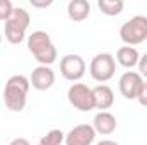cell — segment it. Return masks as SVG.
<instances>
[{"label": "cell", "instance_id": "cell-7", "mask_svg": "<svg viewBox=\"0 0 147 145\" xmlns=\"http://www.w3.org/2000/svg\"><path fill=\"white\" fill-rule=\"evenodd\" d=\"M86 60L80 55H65L60 60V73L65 80L77 82L86 75Z\"/></svg>", "mask_w": 147, "mask_h": 145}, {"label": "cell", "instance_id": "cell-9", "mask_svg": "<svg viewBox=\"0 0 147 145\" xmlns=\"http://www.w3.org/2000/svg\"><path fill=\"white\" fill-rule=\"evenodd\" d=\"M96 140V132L92 125L82 123L74 126L69 133H65V145H91Z\"/></svg>", "mask_w": 147, "mask_h": 145}, {"label": "cell", "instance_id": "cell-18", "mask_svg": "<svg viewBox=\"0 0 147 145\" xmlns=\"http://www.w3.org/2000/svg\"><path fill=\"white\" fill-rule=\"evenodd\" d=\"M137 101H139V104L147 108V80H144V84H142V89H140V92L137 96Z\"/></svg>", "mask_w": 147, "mask_h": 145}, {"label": "cell", "instance_id": "cell-2", "mask_svg": "<svg viewBox=\"0 0 147 145\" xmlns=\"http://www.w3.org/2000/svg\"><path fill=\"white\" fill-rule=\"evenodd\" d=\"M28 50L34 56L39 65L50 67L58 60V51L57 46L53 44L51 36L46 31H34L33 34L28 36Z\"/></svg>", "mask_w": 147, "mask_h": 145}, {"label": "cell", "instance_id": "cell-11", "mask_svg": "<svg viewBox=\"0 0 147 145\" xmlns=\"http://www.w3.org/2000/svg\"><path fill=\"white\" fill-rule=\"evenodd\" d=\"M116 126H118L116 118L110 111H99L92 119V128H94L96 135L98 133L99 135H111L116 130Z\"/></svg>", "mask_w": 147, "mask_h": 145}, {"label": "cell", "instance_id": "cell-8", "mask_svg": "<svg viewBox=\"0 0 147 145\" xmlns=\"http://www.w3.org/2000/svg\"><path fill=\"white\" fill-rule=\"evenodd\" d=\"M142 84H144V79L140 73L134 72V70H127L118 80V89L125 99L134 101V99H137V96L142 89Z\"/></svg>", "mask_w": 147, "mask_h": 145}, {"label": "cell", "instance_id": "cell-5", "mask_svg": "<svg viewBox=\"0 0 147 145\" xmlns=\"http://www.w3.org/2000/svg\"><path fill=\"white\" fill-rule=\"evenodd\" d=\"M115 72H116V60L111 53H98L89 63L91 77L99 84L111 80L115 77Z\"/></svg>", "mask_w": 147, "mask_h": 145}, {"label": "cell", "instance_id": "cell-16", "mask_svg": "<svg viewBox=\"0 0 147 145\" xmlns=\"http://www.w3.org/2000/svg\"><path fill=\"white\" fill-rule=\"evenodd\" d=\"M65 144V133L62 130H50L45 137L39 138V145H62Z\"/></svg>", "mask_w": 147, "mask_h": 145}, {"label": "cell", "instance_id": "cell-4", "mask_svg": "<svg viewBox=\"0 0 147 145\" xmlns=\"http://www.w3.org/2000/svg\"><path fill=\"white\" fill-rule=\"evenodd\" d=\"M120 39L127 46H137L147 39V17L139 14L128 19L120 28Z\"/></svg>", "mask_w": 147, "mask_h": 145}, {"label": "cell", "instance_id": "cell-6", "mask_svg": "<svg viewBox=\"0 0 147 145\" xmlns=\"http://www.w3.org/2000/svg\"><path fill=\"white\" fill-rule=\"evenodd\" d=\"M67 99L70 103V106H74L75 109L87 113L96 109V101H94V92L91 87H87L82 82H75L69 87L67 91Z\"/></svg>", "mask_w": 147, "mask_h": 145}, {"label": "cell", "instance_id": "cell-17", "mask_svg": "<svg viewBox=\"0 0 147 145\" xmlns=\"http://www.w3.org/2000/svg\"><path fill=\"white\" fill-rule=\"evenodd\" d=\"M12 12H14L12 2H10V0H0V21L7 22L9 17L12 15Z\"/></svg>", "mask_w": 147, "mask_h": 145}, {"label": "cell", "instance_id": "cell-22", "mask_svg": "<svg viewBox=\"0 0 147 145\" xmlns=\"http://www.w3.org/2000/svg\"><path fill=\"white\" fill-rule=\"evenodd\" d=\"M96 145H120V144L115 142V140H101V142H98Z\"/></svg>", "mask_w": 147, "mask_h": 145}, {"label": "cell", "instance_id": "cell-23", "mask_svg": "<svg viewBox=\"0 0 147 145\" xmlns=\"http://www.w3.org/2000/svg\"><path fill=\"white\" fill-rule=\"evenodd\" d=\"M0 44H2V33H0Z\"/></svg>", "mask_w": 147, "mask_h": 145}, {"label": "cell", "instance_id": "cell-20", "mask_svg": "<svg viewBox=\"0 0 147 145\" xmlns=\"http://www.w3.org/2000/svg\"><path fill=\"white\" fill-rule=\"evenodd\" d=\"M53 3V0H31V5L36 9H46Z\"/></svg>", "mask_w": 147, "mask_h": 145}, {"label": "cell", "instance_id": "cell-1", "mask_svg": "<svg viewBox=\"0 0 147 145\" xmlns=\"http://www.w3.org/2000/svg\"><path fill=\"white\" fill-rule=\"evenodd\" d=\"M29 79L26 75H12L9 77V80L5 82L3 87V103L7 109L14 111V113H21L26 108L28 103V92H29Z\"/></svg>", "mask_w": 147, "mask_h": 145}, {"label": "cell", "instance_id": "cell-15", "mask_svg": "<svg viewBox=\"0 0 147 145\" xmlns=\"http://www.w3.org/2000/svg\"><path fill=\"white\" fill-rule=\"evenodd\" d=\"M98 7L99 10L108 15V17H116L121 14V10L125 9V3L123 0H99L98 2Z\"/></svg>", "mask_w": 147, "mask_h": 145}, {"label": "cell", "instance_id": "cell-19", "mask_svg": "<svg viewBox=\"0 0 147 145\" xmlns=\"http://www.w3.org/2000/svg\"><path fill=\"white\" fill-rule=\"evenodd\" d=\"M139 73L142 75V79L146 77L147 79V53H144L142 56H140V60H139Z\"/></svg>", "mask_w": 147, "mask_h": 145}, {"label": "cell", "instance_id": "cell-13", "mask_svg": "<svg viewBox=\"0 0 147 145\" xmlns=\"http://www.w3.org/2000/svg\"><path fill=\"white\" fill-rule=\"evenodd\" d=\"M94 101H96V109L99 111H106L115 104V94H113V89L106 84H98L94 89Z\"/></svg>", "mask_w": 147, "mask_h": 145}, {"label": "cell", "instance_id": "cell-14", "mask_svg": "<svg viewBox=\"0 0 147 145\" xmlns=\"http://www.w3.org/2000/svg\"><path fill=\"white\" fill-rule=\"evenodd\" d=\"M69 19L74 22H82L91 14V3L87 0H70L67 5Z\"/></svg>", "mask_w": 147, "mask_h": 145}, {"label": "cell", "instance_id": "cell-24", "mask_svg": "<svg viewBox=\"0 0 147 145\" xmlns=\"http://www.w3.org/2000/svg\"><path fill=\"white\" fill-rule=\"evenodd\" d=\"M38 145H39V144H38Z\"/></svg>", "mask_w": 147, "mask_h": 145}, {"label": "cell", "instance_id": "cell-21", "mask_svg": "<svg viewBox=\"0 0 147 145\" xmlns=\"http://www.w3.org/2000/svg\"><path fill=\"white\" fill-rule=\"evenodd\" d=\"M9 145H31V144H29L28 138H14Z\"/></svg>", "mask_w": 147, "mask_h": 145}, {"label": "cell", "instance_id": "cell-12", "mask_svg": "<svg viewBox=\"0 0 147 145\" xmlns=\"http://www.w3.org/2000/svg\"><path fill=\"white\" fill-rule=\"evenodd\" d=\"M115 58H116V63H118V65H121L123 68H134V67H137V65H139L140 53L137 51V48L123 44V46H120V48L116 50Z\"/></svg>", "mask_w": 147, "mask_h": 145}, {"label": "cell", "instance_id": "cell-3", "mask_svg": "<svg viewBox=\"0 0 147 145\" xmlns=\"http://www.w3.org/2000/svg\"><path fill=\"white\" fill-rule=\"evenodd\" d=\"M31 24V15L24 7H14L12 15L5 22V38L10 44H19L24 41L26 31Z\"/></svg>", "mask_w": 147, "mask_h": 145}, {"label": "cell", "instance_id": "cell-10", "mask_svg": "<svg viewBox=\"0 0 147 145\" xmlns=\"http://www.w3.org/2000/svg\"><path fill=\"white\" fill-rule=\"evenodd\" d=\"M29 84L33 89L36 91H48L53 87L55 84V72L50 67L39 65L36 68H33V72L29 75Z\"/></svg>", "mask_w": 147, "mask_h": 145}]
</instances>
